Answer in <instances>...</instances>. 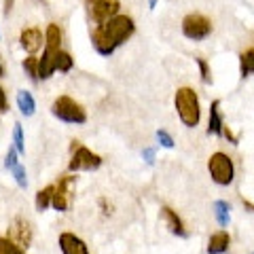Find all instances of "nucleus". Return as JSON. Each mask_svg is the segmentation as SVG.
Returning a JSON list of instances; mask_svg holds the SVG:
<instances>
[{
    "label": "nucleus",
    "instance_id": "31",
    "mask_svg": "<svg viewBox=\"0 0 254 254\" xmlns=\"http://www.w3.org/2000/svg\"><path fill=\"white\" fill-rule=\"evenodd\" d=\"M242 203H244V208H246V210L254 212V203H252V201H246V199H242Z\"/></svg>",
    "mask_w": 254,
    "mask_h": 254
},
{
    "label": "nucleus",
    "instance_id": "6",
    "mask_svg": "<svg viewBox=\"0 0 254 254\" xmlns=\"http://www.w3.org/2000/svg\"><path fill=\"white\" fill-rule=\"evenodd\" d=\"M78 176H74L72 172L70 174H64L60 176V180L55 182V189H53V201H51V208L60 214H66L72 205V185L76 182Z\"/></svg>",
    "mask_w": 254,
    "mask_h": 254
},
{
    "label": "nucleus",
    "instance_id": "28",
    "mask_svg": "<svg viewBox=\"0 0 254 254\" xmlns=\"http://www.w3.org/2000/svg\"><path fill=\"white\" fill-rule=\"evenodd\" d=\"M142 159L146 161V165H155V161H157V148L155 146H146L144 150H142Z\"/></svg>",
    "mask_w": 254,
    "mask_h": 254
},
{
    "label": "nucleus",
    "instance_id": "34",
    "mask_svg": "<svg viewBox=\"0 0 254 254\" xmlns=\"http://www.w3.org/2000/svg\"><path fill=\"white\" fill-rule=\"evenodd\" d=\"M252 254H254V252H252Z\"/></svg>",
    "mask_w": 254,
    "mask_h": 254
},
{
    "label": "nucleus",
    "instance_id": "25",
    "mask_svg": "<svg viewBox=\"0 0 254 254\" xmlns=\"http://www.w3.org/2000/svg\"><path fill=\"white\" fill-rule=\"evenodd\" d=\"M11 174H13V178H15V182H17L19 189H28V174H26V168H23L21 163L15 165V168L11 170Z\"/></svg>",
    "mask_w": 254,
    "mask_h": 254
},
{
    "label": "nucleus",
    "instance_id": "17",
    "mask_svg": "<svg viewBox=\"0 0 254 254\" xmlns=\"http://www.w3.org/2000/svg\"><path fill=\"white\" fill-rule=\"evenodd\" d=\"M212 212H214V218H216L218 227L227 229L229 222H231V203L225 201V199H216L212 203Z\"/></svg>",
    "mask_w": 254,
    "mask_h": 254
},
{
    "label": "nucleus",
    "instance_id": "4",
    "mask_svg": "<svg viewBox=\"0 0 254 254\" xmlns=\"http://www.w3.org/2000/svg\"><path fill=\"white\" fill-rule=\"evenodd\" d=\"M208 174H210L214 185H218V187L233 185V180H235V163H233V159L229 157L227 153H222V150L212 153L210 159H208Z\"/></svg>",
    "mask_w": 254,
    "mask_h": 254
},
{
    "label": "nucleus",
    "instance_id": "20",
    "mask_svg": "<svg viewBox=\"0 0 254 254\" xmlns=\"http://www.w3.org/2000/svg\"><path fill=\"white\" fill-rule=\"evenodd\" d=\"M53 66H55V72H70V70L74 68V60H72V55H70L68 51H60L58 55H55V60H53Z\"/></svg>",
    "mask_w": 254,
    "mask_h": 254
},
{
    "label": "nucleus",
    "instance_id": "12",
    "mask_svg": "<svg viewBox=\"0 0 254 254\" xmlns=\"http://www.w3.org/2000/svg\"><path fill=\"white\" fill-rule=\"evenodd\" d=\"M225 119L220 113V100H214L210 104V113H208V136H220L225 131Z\"/></svg>",
    "mask_w": 254,
    "mask_h": 254
},
{
    "label": "nucleus",
    "instance_id": "22",
    "mask_svg": "<svg viewBox=\"0 0 254 254\" xmlns=\"http://www.w3.org/2000/svg\"><path fill=\"white\" fill-rule=\"evenodd\" d=\"M13 146L17 148V153H19V155L26 153V140H23V127H21V123H19V121L13 125Z\"/></svg>",
    "mask_w": 254,
    "mask_h": 254
},
{
    "label": "nucleus",
    "instance_id": "15",
    "mask_svg": "<svg viewBox=\"0 0 254 254\" xmlns=\"http://www.w3.org/2000/svg\"><path fill=\"white\" fill-rule=\"evenodd\" d=\"M43 51L51 53V55H58L62 51V30L58 23H49L45 28V47Z\"/></svg>",
    "mask_w": 254,
    "mask_h": 254
},
{
    "label": "nucleus",
    "instance_id": "19",
    "mask_svg": "<svg viewBox=\"0 0 254 254\" xmlns=\"http://www.w3.org/2000/svg\"><path fill=\"white\" fill-rule=\"evenodd\" d=\"M240 74L242 78H248L250 74H254V47L240 53Z\"/></svg>",
    "mask_w": 254,
    "mask_h": 254
},
{
    "label": "nucleus",
    "instance_id": "23",
    "mask_svg": "<svg viewBox=\"0 0 254 254\" xmlns=\"http://www.w3.org/2000/svg\"><path fill=\"white\" fill-rule=\"evenodd\" d=\"M0 254H26V250L19 248L15 242H11L9 237H0Z\"/></svg>",
    "mask_w": 254,
    "mask_h": 254
},
{
    "label": "nucleus",
    "instance_id": "26",
    "mask_svg": "<svg viewBox=\"0 0 254 254\" xmlns=\"http://www.w3.org/2000/svg\"><path fill=\"white\" fill-rule=\"evenodd\" d=\"M17 163H19V153H17V148L9 146V150H6V155H4V168L11 172Z\"/></svg>",
    "mask_w": 254,
    "mask_h": 254
},
{
    "label": "nucleus",
    "instance_id": "24",
    "mask_svg": "<svg viewBox=\"0 0 254 254\" xmlns=\"http://www.w3.org/2000/svg\"><path fill=\"white\" fill-rule=\"evenodd\" d=\"M195 64H197V68H199L201 83H203V85H210V83H212V70H210V64L205 62L203 58H195Z\"/></svg>",
    "mask_w": 254,
    "mask_h": 254
},
{
    "label": "nucleus",
    "instance_id": "21",
    "mask_svg": "<svg viewBox=\"0 0 254 254\" xmlns=\"http://www.w3.org/2000/svg\"><path fill=\"white\" fill-rule=\"evenodd\" d=\"M21 68H23V72H26V76L30 78L32 83L41 81V78H38V58H34V55H28V58L21 62Z\"/></svg>",
    "mask_w": 254,
    "mask_h": 254
},
{
    "label": "nucleus",
    "instance_id": "5",
    "mask_svg": "<svg viewBox=\"0 0 254 254\" xmlns=\"http://www.w3.org/2000/svg\"><path fill=\"white\" fill-rule=\"evenodd\" d=\"M182 36L193 43H201L212 34V21L201 13H189L180 23Z\"/></svg>",
    "mask_w": 254,
    "mask_h": 254
},
{
    "label": "nucleus",
    "instance_id": "30",
    "mask_svg": "<svg viewBox=\"0 0 254 254\" xmlns=\"http://www.w3.org/2000/svg\"><path fill=\"white\" fill-rule=\"evenodd\" d=\"M100 205H102V212H104V216H110V214H113V205H108V201L104 199V197L100 199Z\"/></svg>",
    "mask_w": 254,
    "mask_h": 254
},
{
    "label": "nucleus",
    "instance_id": "7",
    "mask_svg": "<svg viewBox=\"0 0 254 254\" xmlns=\"http://www.w3.org/2000/svg\"><path fill=\"white\" fill-rule=\"evenodd\" d=\"M102 157L98 153H93L91 148L87 146H76L72 150V157H70V163H68V170L72 174H78V172H95L102 168Z\"/></svg>",
    "mask_w": 254,
    "mask_h": 254
},
{
    "label": "nucleus",
    "instance_id": "18",
    "mask_svg": "<svg viewBox=\"0 0 254 254\" xmlns=\"http://www.w3.org/2000/svg\"><path fill=\"white\" fill-rule=\"evenodd\" d=\"M53 185H49V187H45V189H41L36 193V197H34V208H36V212H47L51 208V201H53Z\"/></svg>",
    "mask_w": 254,
    "mask_h": 254
},
{
    "label": "nucleus",
    "instance_id": "16",
    "mask_svg": "<svg viewBox=\"0 0 254 254\" xmlns=\"http://www.w3.org/2000/svg\"><path fill=\"white\" fill-rule=\"evenodd\" d=\"M15 102H17V108L23 117H32L36 113V100H34V95H32V91L19 89L17 95H15Z\"/></svg>",
    "mask_w": 254,
    "mask_h": 254
},
{
    "label": "nucleus",
    "instance_id": "14",
    "mask_svg": "<svg viewBox=\"0 0 254 254\" xmlns=\"http://www.w3.org/2000/svg\"><path fill=\"white\" fill-rule=\"evenodd\" d=\"M161 218L165 220V225H168L172 235H176V237H189L187 229H185V222H182V218L178 216V212H174L170 205H163V208H161Z\"/></svg>",
    "mask_w": 254,
    "mask_h": 254
},
{
    "label": "nucleus",
    "instance_id": "13",
    "mask_svg": "<svg viewBox=\"0 0 254 254\" xmlns=\"http://www.w3.org/2000/svg\"><path fill=\"white\" fill-rule=\"evenodd\" d=\"M229 246H231V235H229L227 229H220V231L210 235L208 246H205V252L208 254H227Z\"/></svg>",
    "mask_w": 254,
    "mask_h": 254
},
{
    "label": "nucleus",
    "instance_id": "33",
    "mask_svg": "<svg viewBox=\"0 0 254 254\" xmlns=\"http://www.w3.org/2000/svg\"><path fill=\"white\" fill-rule=\"evenodd\" d=\"M4 76V66H2V62H0V78Z\"/></svg>",
    "mask_w": 254,
    "mask_h": 254
},
{
    "label": "nucleus",
    "instance_id": "1",
    "mask_svg": "<svg viewBox=\"0 0 254 254\" xmlns=\"http://www.w3.org/2000/svg\"><path fill=\"white\" fill-rule=\"evenodd\" d=\"M136 32V21L129 15L119 13L113 19L104 21L102 26H95L91 30V45L102 58L113 55L123 43H127Z\"/></svg>",
    "mask_w": 254,
    "mask_h": 254
},
{
    "label": "nucleus",
    "instance_id": "29",
    "mask_svg": "<svg viewBox=\"0 0 254 254\" xmlns=\"http://www.w3.org/2000/svg\"><path fill=\"white\" fill-rule=\"evenodd\" d=\"M4 113H9V98H6L4 87L0 85V115H4Z\"/></svg>",
    "mask_w": 254,
    "mask_h": 254
},
{
    "label": "nucleus",
    "instance_id": "11",
    "mask_svg": "<svg viewBox=\"0 0 254 254\" xmlns=\"http://www.w3.org/2000/svg\"><path fill=\"white\" fill-rule=\"evenodd\" d=\"M58 246H60L62 254H91V252H89V246H87V244L81 240V237H78L76 233H72V231L60 233Z\"/></svg>",
    "mask_w": 254,
    "mask_h": 254
},
{
    "label": "nucleus",
    "instance_id": "9",
    "mask_svg": "<svg viewBox=\"0 0 254 254\" xmlns=\"http://www.w3.org/2000/svg\"><path fill=\"white\" fill-rule=\"evenodd\" d=\"M19 47L28 55L38 53L45 47V34L38 26H28L19 32Z\"/></svg>",
    "mask_w": 254,
    "mask_h": 254
},
{
    "label": "nucleus",
    "instance_id": "27",
    "mask_svg": "<svg viewBox=\"0 0 254 254\" xmlns=\"http://www.w3.org/2000/svg\"><path fill=\"white\" fill-rule=\"evenodd\" d=\"M155 136H157V142H159V144H161L163 148H174V146H176V142H174V138H172L165 129H157Z\"/></svg>",
    "mask_w": 254,
    "mask_h": 254
},
{
    "label": "nucleus",
    "instance_id": "2",
    "mask_svg": "<svg viewBox=\"0 0 254 254\" xmlns=\"http://www.w3.org/2000/svg\"><path fill=\"white\" fill-rule=\"evenodd\" d=\"M174 108H176L180 123L189 127V129H195L201 123V102L193 87L176 89V93H174Z\"/></svg>",
    "mask_w": 254,
    "mask_h": 254
},
{
    "label": "nucleus",
    "instance_id": "3",
    "mask_svg": "<svg viewBox=\"0 0 254 254\" xmlns=\"http://www.w3.org/2000/svg\"><path fill=\"white\" fill-rule=\"evenodd\" d=\"M51 115L62 123L68 125H85L87 123V110L81 102H76L70 95H58L51 104Z\"/></svg>",
    "mask_w": 254,
    "mask_h": 254
},
{
    "label": "nucleus",
    "instance_id": "8",
    "mask_svg": "<svg viewBox=\"0 0 254 254\" xmlns=\"http://www.w3.org/2000/svg\"><path fill=\"white\" fill-rule=\"evenodd\" d=\"M119 9H121L119 0H85V11L95 26L113 19L115 15H119Z\"/></svg>",
    "mask_w": 254,
    "mask_h": 254
},
{
    "label": "nucleus",
    "instance_id": "10",
    "mask_svg": "<svg viewBox=\"0 0 254 254\" xmlns=\"http://www.w3.org/2000/svg\"><path fill=\"white\" fill-rule=\"evenodd\" d=\"M6 237H9L11 242L17 244L19 248H30L32 237H34V231H32V225L26 218L17 216L13 220V225L9 227V233H6Z\"/></svg>",
    "mask_w": 254,
    "mask_h": 254
},
{
    "label": "nucleus",
    "instance_id": "32",
    "mask_svg": "<svg viewBox=\"0 0 254 254\" xmlns=\"http://www.w3.org/2000/svg\"><path fill=\"white\" fill-rule=\"evenodd\" d=\"M155 6H157V0H148V9H150V11H153V9H155Z\"/></svg>",
    "mask_w": 254,
    "mask_h": 254
}]
</instances>
